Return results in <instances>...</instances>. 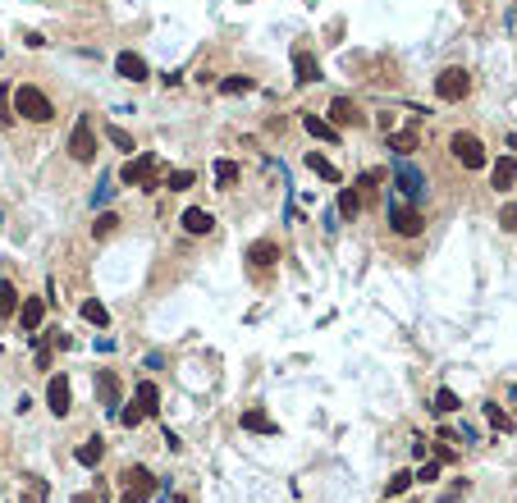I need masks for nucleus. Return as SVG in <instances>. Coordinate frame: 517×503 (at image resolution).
Instances as JSON below:
<instances>
[{
	"instance_id": "1",
	"label": "nucleus",
	"mask_w": 517,
	"mask_h": 503,
	"mask_svg": "<svg viewBox=\"0 0 517 503\" xmlns=\"http://www.w3.org/2000/svg\"><path fill=\"white\" fill-rule=\"evenodd\" d=\"M14 114H18V119H28V124H51L55 119V105H51V96H46L42 87L23 83V87H14Z\"/></svg>"
},
{
	"instance_id": "2",
	"label": "nucleus",
	"mask_w": 517,
	"mask_h": 503,
	"mask_svg": "<svg viewBox=\"0 0 517 503\" xmlns=\"http://www.w3.org/2000/svg\"><path fill=\"white\" fill-rule=\"evenodd\" d=\"M394 188H398V197L403 201H426V170L417 165V160H407V156H394Z\"/></svg>"
},
{
	"instance_id": "3",
	"label": "nucleus",
	"mask_w": 517,
	"mask_h": 503,
	"mask_svg": "<svg viewBox=\"0 0 517 503\" xmlns=\"http://www.w3.org/2000/svg\"><path fill=\"white\" fill-rule=\"evenodd\" d=\"M448 151H453V160L463 170H485L490 165V156H485V142L476 138V133H453V138H448Z\"/></svg>"
},
{
	"instance_id": "4",
	"label": "nucleus",
	"mask_w": 517,
	"mask_h": 503,
	"mask_svg": "<svg viewBox=\"0 0 517 503\" xmlns=\"http://www.w3.org/2000/svg\"><path fill=\"white\" fill-rule=\"evenodd\" d=\"M156 408H161V389H156L151 380H142L138 393H133V403L120 412V421H124V425H142L147 417H156Z\"/></svg>"
},
{
	"instance_id": "5",
	"label": "nucleus",
	"mask_w": 517,
	"mask_h": 503,
	"mask_svg": "<svg viewBox=\"0 0 517 503\" xmlns=\"http://www.w3.org/2000/svg\"><path fill=\"white\" fill-rule=\"evenodd\" d=\"M435 96H440V101H448V105L467 101V96H472V73L458 69V64H448L440 78H435Z\"/></svg>"
},
{
	"instance_id": "6",
	"label": "nucleus",
	"mask_w": 517,
	"mask_h": 503,
	"mask_svg": "<svg viewBox=\"0 0 517 503\" xmlns=\"http://www.w3.org/2000/svg\"><path fill=\"white\" fill-rule=\"evenodd\" d=\"M389 229H394L398 238H422V229H426V215L422 211L412 206V201H394V206H389Z\"/></svg>"
},
{
	"instance_id": "7",
	"label": "nucleus",
	"mask_w": 517,
	"mask_h": 503,
	"mask_svg": "<svg viewBox=\"0 0 517 503\" xmlns=\"http://www.w3.org/2000/svg\"><path fill=\"white\" fill-rule=\"evenodd\" d=\"M69 156L78 165H92L96 160V133H92V119H87V114H78V124L69 133Z\"/></svg>"
},
{
	"instance_id": "8",
	"label": "nucleus",
	"mask_w": 517,
	"mask_h": 503,
	"mask_svg": "<svg viewBox=\"0 0 517 503\" xmlns=\"http://www.w3.org/2000/svg\"><path fill=\"white\" fill-rule=\"evenodd\" d=\"M46 408H51V417H69L74 393H69V375L64 371H55L51 380H46Z\"/></svg>"
},
{
	"instance_id": "9",
	"label": "nucleus",
	"mask_w": 517,
	"mask_h": 503,
	"mask_svg": "<svg viewBox=\"0 0 517 503\" xmlns=\"http://www.w3.org/2000/svg\"><path fill=\"white\" fill-rule=\"evenodd\" d=\"M147 499H151V471L129 467V476H124V503H147Z\"/></svg>"
},
{
	"instance_id": "10",
	"label": "nucleus",
	"mask_w": 517,
	"mask_h": 503,
	"mask_svg": "<svg viewBox=\"0 0 517 503\" xmlns=\"http://www.w3.org/2000/svg\"><path fill=\"white\" fill-rule=\"evenodd\" d=\"M115 73H120V78H129V83H147L151 78L147 60H142L138 51H120V55H115Z\"/></svg>"
},
{
	"instance_id": "11",
	"label": "nucleus",
	"mask_w": 517,
	"mask_h": 503,
	"mask_svg": "<svg viewBox=\"0 0 517 503\" xmlns=\"http://www.w3.org/2000/svg\"><path fill=\"white\" fill-rule=\"evenodd\" d=\"M96 398H101L105 417H115V408H120V375L115 371H96Z\"/></svg>"
},
{
	"instance_id": "12",
	"label": "nucleus",
	"mask_w": 517,
	"mask_h": 503,
	"mask_svg": "<svg viewBox=\"0 0 517 503\" xmlns=\"http://www.w3.org/2000/svg\"><path fill=\"white\" fill-rule=\"evenodd\" d=\"M490 188L494 192H513L517 188V156H499L490 165Z\"/></svg>"
},
{
	"instance_id": "13",
	"label": "nucleus",
	"mask_w": 517,
	"mask_h": 503,
	"mask_svg": "<svg viewBox=\"0 0 517 503\" xmlns=\"http://www.w3.org/2000/svg\"><path fill=\"white\" fill-rule=\"evenodd\" d=\"M179 225H183V234H192V238H207L211 229H216V220H211V211H202V206H188L179 215Z\"/></svg>"
},
{
	"instance_id": "14",
	"label": "nucleus",
	"mask_w": 517,
	"mask_h": 503,
	"mask_svg": "<svg viewBox=\"0 0 517 503\" xmlns=\"http://www.w3.org/2000/svg\"><path fill=\"white\" fill-rule=\"evenodd\" d=\"M151 170H156V156H151V151H142V156H133L129 165L120 170V183H129V188H133V183H147Z\"/></svg>"
},
{
	"instance_id": "15",
	"label": "nucleus",
	"mask_w": 517,
	"mask_h": 503,
	"mask_svg": "<svg viewBox=\"0 0 517 503\" xmlns=\"http://www.w3.org/2000/svg\"><path fill=\"white\" fill-rule=\"evenodd\" d=\"M42 316H46V302H42V297H23V302H18V325H23L28 334L42 330Z\"/></svg>"
},
{
	"instance_id": "16",
	"label": "nucleus",
	"mask_w": 517,
	"mask_h": 503,
	"mask_svg": "<svg viewBox=\"0 0 517 503\" xmlns=\"http://www.w3.org/2000/svg\"><path fill=\"white\" fill-rule=\"evenodd\" d=\"M275 256H279V247L270 243V238H261V243H252V247H248L252 270H270V266H275Z\"/></svg>"
},
{
	"instance_id": "17",
	"label": "nucleus",
	"mask_w": 517,
	"mask_h": 503,
	"mask_svg": "<svg viewBox=\"0 0 517 503\" xmlns=\"http://www.w3.org/2000/svg\"><path fill=\"white\" fill-rule=\"evenodd\" d=\"M294 73H298V83H320L316 55H311V51H294Z\"/></svg>"
},
{
	"instance_id": "18",
	"label": "nucleus",
	"mask_w": 517,
	"mask_h": 503,
	"mask_svg": "<svg viewBox=\"0 0 517 503\" xmlns=\"http://www.w3.org/2000/svg\"><path fill=\"white\" fill-rule=\"evenodd\" d=\"M302 129H307L316 142H339V129L330 119H320V114H302Z\"/></svg>"
},
{
	"instance_id": "19",
	"label": "nucleus",
	"mask_w": 517,
	"mask_h": 503,
	"mask_svg": "<svg viewBox=\"0 0 517 503\" xmlns=\"http://www.w3.org/2000/svg\"><path fill=\"white\" fill-rule=\"evenodd\" d=\"M307 170L316 174V179H325V183H339V179H344V174H339V165H335V160H325L320 151H307Z\"/></svg>"
},
{
	"instance_id": "20",
	"label": "nucleus",
	"mask_w": 517,
	"mask_h": 503,
	"mask_svg": "<svg viewBox=\"0 0 517 503\" xmlns=\"http://www.w3.org/2000/svg\"><path fill=\"white\" fill-rule=\"evenodd\" d=\"M330 114H335V119H330L335 129L339 124H362V114H357V105L348 101V96H335V101H330Z\"/></svg>"
},
{
	"instance_id": "21",
	"label": "nucleus",
	"mask_w": 517,
	"mask_h": 503,
	"mask_svg": "<svg viewBox=\"0 0 517 503\" xmlns=\"http://www.w3.org/2000/svg\"><path fill=\"white\" fill-rule=\"evenodd\" d=\"M357 215H362V192L339 188V220H357Z\"/></svg>"
},
{
	"instance_id": "22",
	"label": "nucleus",
	"mask_w": 517,
	"mask_h": 503,
	"mask_svg": "<svg viewBox=\"0 0 517 503\" xmlns=\"http://www.w3.org/2000/svg\"><path fill=\"white\" fill-rule=\"evenodd\" d=\"M18 302H23V297H18V288L9 284V279H0V321H9V316L18 312Z\"/></svg>"
},
{
	"instance_id": "23",
	"label": "nucleus",
	"mask_w": 517,
	"mask_h": 503,
	"mask_svg": "<svg viewBox=\"0 0 517 503\" xmlns=\"http://www.w3.org/2000/svg\"><path fill=\"white\" fill-rule=\"evenodd\" d=\"M101 458H105V444H101V434H92V439L78 449V462H83V467H101Z\"/></svg>"
},
{
	"instance_id": "24",
	"label": "nucleus",
	"mask_w": 517,
	"mask_h": 503,
	"mask_svg": "<svg viewBox=\"0 0 517 503\" xmlns=\"http://www.w3.org/2000/svg\"><path fill=\"white\" fill-rule=\"evenodd\" d=\"M83 321H87V325H96V330H105V325H110V312H105V302L87 297V302H83Z\"/></svg>"
},
{
	"instance_id": "25",
	"label": "nucleus",
	"mask_w": 517,
	"mask_h": 503,
	"mask_svg": "<svg viewBox=\"0 0 517 503\" xmlns=\"http://www.w3.org/2000/svg\"><path fill=\"white\" fill-rule=\"evenodd\" d=\"M431 412H435V417H448V412H458V393H453V389H440V393L431 398Z\"/></svg>"
},
{
	"instance_id": "26",
	"label": "nucleus",
	"mask_w": 517,
	"mask_h": 503,
	"mask_svg": "<svg viewBox=\"0 0 517 503\" xmlns=\"http://www.w3.org/2000/svg\"><path fill=\"white\" fill-rule=\"evenodd\" d=\"M115 225H120V215H115V211H101V215H96V225H92V238H96V243H101V238H110Z\"/></svg>"
},
{
	"instance_id": "27",
	"label": "nucleus",
	"mask_w": 517,
	"mask_h": 503,
	"mask_svg": "<svg viewBox=\"0 0 517 503\" xmlns=\"http://www.w3.org/2000/svg\"><path fill=\"white\" fill-rule=\"evenodd\" d=\"M485 421H490V425H494V430H504V434H509V430H513V417H509V412H504V408H499V403H485Z\"/></svg>"
},
{
	"instance_id": "28",
	"label": "nucleus",
	"mask_w": 517,
	"mask_h": 503,
	"mask_svg": "<svg viewBox=\"0 0 517 503\" xmlns=\"http://www.w3.org/2000/svg\"><path fill=\"white\" fill-rule=\"evenodd\" d=\"M165 188L170 192H188L192 188V170H170L165 174Z\"/></svg>"
},
{
	"instance_id": "29",
	"label": "nucleus",
	"mask_w": 517,
	"mask_h": 503,
	"mask_svg": "<svg viewBox=\"0 0 517 503\" xmlns=\"http://www.w3.org/2000/svg\"><path fill=\"white\" fill-rule=\"evenodd\" d=\"M216 183L220 188H233V183H238V165H233V160H216Z\"/></svg>"
},
{
	"instance_id": "30",
	"label": "nucleus",
	"mask_w": 517,
	"mask_h": 503,
	"mask_svg": "<svg viewBox=\"0 0 517 503\" xmlns=\"http://www.w3.org/2000/svg\"><path fill=\"white\" fill-rule=\"evenodd\" d=\"M243 430H261V434H270L275 425H270L266 412H243Z\"/></svg>"
},
{
	"instance_id": "31",
	"label": "nucleus",
	"mask_w": 517,
	"mask_h": 503,
	"mask_svg": "<svg viewBox=\"0 0 517 503\" xmlns=\"http://www.w3.org/2000/svg\"><path fill=\"white\" fill-rule=\"evenodd\" d=\"M417 142H422V138H417L412 129H407V133H394V138H389V151H398V156H403V151H417Z\"/></svg>"
},
{
	"instance_id": "32",
	"label": "nucleus",
	"mask_w": 517,
	"mask_h": 503,
	"mask_svg": "<svg viewBox=\"0 0 517 503\" xmlns=\"http://www.w3.org/2000/svg\"><path fill=\"white\" fill-rule=\"evenodd\" d=\"M412 480H417L412 471H394V476H389V490H385V495H389V499H398V495H403L407 485H412Z\"/></svg>"
},
{
	"instance_id": "33",
	"label": "nucleus",
	"mask_w": 517,
	"mask_h": 503,
	"mask_svg": "<svg viewBox=\"0 0 517 503\" xmlns=\"http://www.w3.org/2000/svg\"><path fill=\"white\" fill-rule=\"evenodd\" d=\"M220 87H224V92H252L257 83H252L248 73H233V78H220Z\"/></svg>"
},
{
	"instance_id": "34",
	"label": "nucleus",
	"mask_w": 517,
	"mask_h": 503,
	"mask_svg": "<svg viewBox=\"0 0 517 503\" xmlns=\"http://www.w3.org/2000/svg\"><path fill=\"white\" fill-rule=\"evenodd\" d=\"M9 119H14V92L0 83V124H9Z\"/></svg>"
},
{
	"instance_id": "35",
	"label": "nucleus",
	"mask_w": 517,
	"mask_h": 503,
	"mask_svg": "<svg viewBox=\"0 0 517 503\" xmlns=\"http://www.w3.org/2000/svg\"><path fill=\"white\" fill-rule=\"evenodd\" d=\"M110 142H115V147H120V151H133V133L115 129V124H110Z\"/></svg>"
},
{
	"instance_id": "36",
	"label": "nucleus",
	"mask_w": 517,
	"mask_h": 503,
	"mask_svg": "<svg viewBox=\"0 0 517 503\" xmlns=\"http://www.w3.org/2000/svg\"><path fill=\"white\" fill-rule=\"evenodd\" d=\"M110 188H115V174H105L101 188H96V206H105V201H110Z\"/></svg>"
},
{
	"instance_id": "37",
	"label": "nucleus",
	"mask_w": 517,
	"mask_h": 503,
	"mask_svg": "<svg viewBox=\"0 0 517 503\" xmlns=\"http://www.w3.org/2000/svg\"><path fill=\"white\" fill-rule=\"evenodd\" d=\"M440 471H444V462H426V467L417 471V480H440Z\"/></svg>"
},
{
	"instance_id": "38",
	"label": "nucleus",
	"mask_w": 517,
	"mask_h": 503,
	"mask_svg": "<svg viewBox=\"0 0 517 503\" xmlns=\"http://www.w3.org/2000/svg\"><path fill=\"white\" fill-rule=\"evenodd\" d=\"M499 225H504V229H517V206H504V211H499Z\"/></svg>"
},
{
	"instance_id": "39",
	"label": "nucleus",
	"mask_w": 517,
	"mask_h": 503,
	"mask_svg": "<svg viewBox=\"0 0 517 503\" xmlns=\"http://www.w3.org/2000/svg\"><path fill=\"white\" fill-rule=\"evenodd\" d=\"M51 343H55V348H64V353H69V348H74V338L64 334V330H51Z\"/></svg>"
},
{
	"instance_id": "40",
	"label": "nucleus",
	"mask_w": 517,
	"mask_h": 503,
	"mask_svg": "<svg viewBox=\"0 0 517 503\" xmlns=\"http://www.w3.org/2000/svg\"><path fill=\"white\" fill-rule=\"evenodd\" d=\"M174 503H188V499H174Z\"/></svg>"
}]
</instances>
